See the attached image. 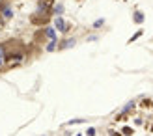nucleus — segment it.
Masks as SVG:
<instances>
[{
  "mask_svg": "<svg viewBox=\"0 0 153 136\" xmlns=\"http://www.w3.org/2000/svg\"><path fill=\"white\" fill-rule=\"evenodd\" d=\"M51 21V11H45V10H37L36 13L30 15V22L36 26H43Z\"/></svg>",
  "mask_w": 153,
  "mask_h": 136,
  "instance_id": "nucleus-1",
  "label": "nucleus"
},
{
  "mask_svg": "<svg viewBox=\"0 0 153 136\" xmlns=\"http://www.w3.org/2000/svg\"><path fill=\"white\" fill-rule=\"evenodd\" d=\"M54 28H58L62 34H67V32H69V30H71L73 26L69 24V22H65L62 17H60V15H56V19H54Z\"/></svg>",
  "mask_w": 153,
  "mask_h": 136,
  "instance_id": "nucleus-2",
  "label": "nucleus"
},
{
  "mask_svg": "<svg viewBox=\"0 0 153 136\" xmlns=\"http://www.w3.org/2000/svg\"><path fill=\"white\" fill-rule=\"evenodd\" d=\"M75 39H71V37H67V39H64V41H60V45L56 47V50H64V49H71V47H75Z\"/></svg>",
  "mask_w": 153,
  "mask_h": 136,
  "instance_id": "nucleus-3",
  "label": "nucleus"
},
{
  "mask_svg": "<svg viewBox=\"0 0 153 136\" xmlns=\"http://www.w3.org/2000/svg\"><path fill=\"white\" fill-rule=\"evenodd\" d=\"M37 7L39 10H45V11H51L54 7V0H39L37 2Z\"/></svg>",
  "mask_w": 153,
  "mask_h": 136,
  "instance_id": "nucleus-4",
  "label": "nucleus"
},
{
  "mask_svg": "<svg viewBox=\"0 0 153 136\" xmlns=\"http://www.w3.org/2000/svg\"><path fill=\"white\" fill-rule=\"evenodd\" d=\"M43 32H45V37H47V39H56V30H54V28L47 26Z\"/></svg>",
  "mask_w": 153,
  "mask_h": 136,
  "instance_id": "nucleus-5",
  "label": "nucleus"
},
{
  "mask_svg": "<svg viewBox=\"0 0 153 136\" xmlns=\"http://www.w3.org/2000/svg\"><path fill=\"white\" fill-rule=\"evenodd\" d=\"M56 47H58V41L56 39H49V43L45 45V50H47V52H54Z\"/></svg>",
  "mask_w": 153,
  "mask_h": 136,
  "instance_id": "nucleus-6",
  "label": "nucleus"
},
{
  "mask_svg": "<svg viewBox=\"0 0 153 136\" xmlns=\"http://www.w3.org/2000/svg\"><path fill=\"white\" fill-rule=\"evenodd\" d=\"M133 21L136 22V24H142V22H144V13H142V11H134Z\"/></svg>",
  "mask_w": 153,
  "mask_h": 136,
  "instance_id": "nucleus-7",
  "label": "nucleus"
},
{
  "mask_svg": "<svg viewBox=\"0 0 153 136\" xmlns=\"http://www.w3.org/2000/svg\"><path fill=\"white\" fill-rule=\"evenodd\" d=\"M41 41H45V32H43V28L36 32V43H41Z\"/></svg>",
  "mask_w": 153,
  "mask_h": 136,
  "instance_id": "nucleus-8",
  "label": "nucleus"
},
{
  "mask_svg": "<svg viewBox=\"0 0 153 136\" xmlns=\"http://www.w3.org/2000/svg\"><path fill=\"white\" fill-rule=\"evenodd\" d=\"M105 24V19H97L95 22H94V28H101Z\"/></svg>",
  "mask_w": 153,
  "mask_h": 136,
  "instance_id": "nucleus-9",
  "label": "nucleus"
},
{
  "mask_svg": "<svg viewBox=\"0 0 153 136\" xmlns=\"http://www.w3.org/2000/svg\"><path fill=\"white\" fill-rule=\"evenodd\" d=\"M62 11H64V6H62V4H60V6H56L54 10H52V13H56V15H60Z\"/></svg>",
  "mask_w": 153,
  "mask_h": 136,
  "instance_id": "nucleus-10",
  "label": "nucleus"
},
{
  "mask_svg": "<svg viewBox=\"0 0 153 136\" xmlns=\"http://www.w3.org/2000/svg\"><path fill=\"white\" fill-rule=\"evenodd\" d=\"M4 64H6V58H4V52H2V49H0V69L4 67Z\"/></svg>",
  "mask_w": 153,
  "mask_h": 136,
  "instance_id": "nucleus-11",
  "label": "nucleus"
},
{
  "mask_svg": "<svg viewBox=\"0 0 153 136\" xmlns=\"http://www.w3.org/2000/svg\"><path fill=\"white\" fill-rule=\"evenodd\" d=\"M133 108H134V103H129V104H127V106L123 108V114H127V112H131Z\"/></svg>",
  "mask_w": 153,
  "mask_h": 136,
  "instance_id": "nucleus-12",
  "label": "nucleus"
},
{
  "mask_svg": "<svg viewBox=\"0 0 153 136\" xmlns=\"http://www.w3.org/2000/svg\"><path fill=\"white\" fill-rule=\"evenodd\" d=\"M121 132L127 134V136H131V134H133V129H131V127H123V129H121Z\"/></svg>",
  "mask_w": 153,
  "mask_h": 136,
  "instance_id": "nucleus-13",
  "label": "nucleus"
},
{
  "mask_svg": "<svg viewBox=\"0 0 153 136\" xmlns=\"http://www.w3.org/2000/svg\"><path fill=\"white\" fill-rule=\"evenodd\" d=\"M140 35H142V32H136V34H134V35L131 37V39H129V43H133V41H136V39H138Z\"/></svg>",
  "mask_w": 153,
  "mask_h": 136,
  "instance_id": "nucleus-14",
  "label": "nucleus"
},
{
  "mask_svg": "<svg viewBox=\"0 0 153 136\" xmlns=\"http://www.w3.org/2000/svg\"><path fill=\"white\" fill-rule=\"evenodd\" d=\"M86 134H90V136H94V134H95V129H88V132H86Z\"/></svg>",
  "mask_w": 153,
  "mask_h": 136,
  "instance_id": "nucleus-15",
  "label": "nucleus"
}]
</instances>
